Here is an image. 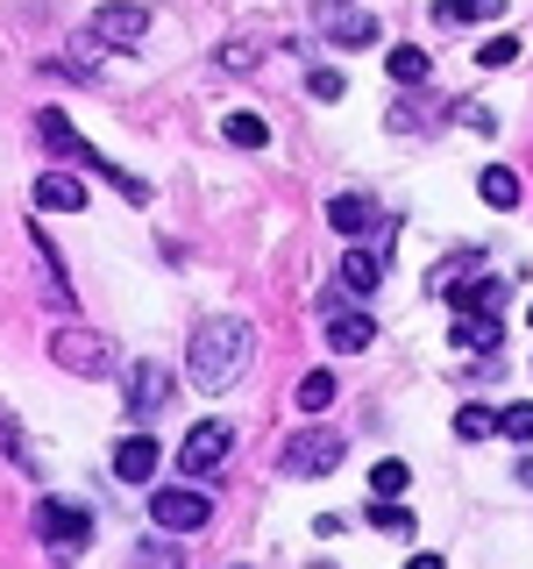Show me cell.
Masks as SVG:
<instances>
[{
  "instance_id": "5b68a950",
  "label": "cell",
  "mask_w": 533,
  "mask_h": 569,
  "mask_svg": "<svg viewBox=\"0 0 533 569\" xmlns=\"http://www.w3.org/2000/svg\"><path fill=\"white\" fill-rule=\"evenodd\" d=\"M150 520L164 533H200L213 520V498L192 491V485H164V491H150Z\"/></svg>"
},
{
  "instance_id": "603a6c76",
  "label": "cell",
  "mask_w": 533,
  "mask_h": 569,
  "mask_svg": "<svg viewBox=\"0 0 533 569\" xmlns=\"http://www.w3.org/2000/svg\"><path fill=\"white\" fill-rule=\"evenodd\" d=\"M497 435H505V441H533V399L505 406V413H497Z\"/></svg>"
},
{
  "instance_id": "7c38bea8",
  "label": "cell",
  "mask_w": 533,
  "mask_h": 569,
  "mask_svg": "<svg viewBox=\"0 0 533 569\" xmlns=\"http://www.w3.org/2000/svg\"><path fill=\"white\" fill-rule=\"evenodd\" d=\"M370 342H378V320L370 313H328V349L334 356H363Z\"/></svg>"
},
{
  "instance_id": "7a4b0ae2",
  "label": "cell",
  "mask_w": 533,
  "mask_h": 569,
  "mask_svg": "<svg viewBox=\"0 0 533 569\" xmlns=\"http://www.w3.org/2000/svg\"><path fill=\"white\" fill-rule=\"evenodd\" d=\"M50 363L71 370V378H107V370H114V349H107V335H93V328H58L50 335Z\"/></svg>"
},
{
  "instance_id": "6da1fadb",
  "label": "cell",
  "mask_w": 533,
  "mask_h": 569,
  "mask_svg": "<svg viewBox=\"0 0 533 569\" xmlns=\"http://www.w3.org/2000/svg\"><path fill=\"white\" fill-rule=\"evenodd\" d=\"M249 356H257V328H249L242 313H207L200 328H192L185 363H192V385L200 391H228V385H242Z\"/></svg>"
},
{
  "instance_id": "9c48e42d",
  "label": "cell",
  "mask_w": 533,
  "mask_h": 569,
  "mask_svg": "<svg viewBox=\"0 0 533 569\" xmlns=\"http://www.w3.org/2000/svg\"><path fill=\"white\" fill-rule=\"evenodd\" d=\"M320 29H328V43H342V50H363V43H378V14L370 8H320Z\"/></svg>"
},
{
  "instance_id": "52a82bcc",
  "label": "cell",
  "mask_w": 533,
  "mask_h": 569,
  "mask_svg": "<svg viewBox=\"0 0 533 569\" xmlns=\"http://www.w3.org/2000/svg\"><path fill=\"white\" fill-rule=\"evenodd\" d=\"M36 533H43L58 556H71V548L93 541V512H86V506H64V498H43V506H36Z\"/></svg>"
},
{
  "instance_id": "2e32d148",
  "label": "cell",
  "mask_w": 533,
  "mask_h": 569,
  "mask_svg": "<svg viewBox=\"0 0 533 569\" xmlns=\"http://www.w3.org/2000/svg\"><path fill=\"white\" fill-rule=\"evenodd\" d=\"M370 221H378V207H370L363 192H334L328 200V228H342V236H363Z\"/></svg>"
},
{
  "instance_id": "83f0119b",
  "label": "cell",
  "mask_w": 533,
  "mask_h": 569,
  "mask_svg": "<svg viewBox=\"0 0 533 569\" xmlns=\"http://www.w3.org/2000/svg\"><path fill=\"white\" fill-rule=\"evenodd\" d=\"M0 456L29 462V441H22V427H14V413H8V406H0Z\"/></svg>"
},
{
  "instance_id": "f546056e",
  "label": "cell",
  "mask_w": 533,
  "mask_h": 569,
  "mask_svg": "<svg viewBox=\"0 0 533 569\" xmlns=\"http://www.w3.org/2000/svg\"><path fill=\"white\" fill-rule=\"evenodd\" d=\"M455 121H462V129H476V136H491V129H497V114H491V107H476V100H462V107H455Z\"/></svg>"
},
{
  "instance_id": "1f68e13d",
  "label": "cell",
  "mask_w": 533,
  "mask_h": 569,
  "mask_svg": "<svg viewBox=\"0 0 533 569\" xmlns=\"http://www.w3.org/2000/svg\"><path fill=\"white\" fill-rule=\"evenodd\" d=\"M526 313H533V307H526Z\"/></svg>"
},
{
  "instance_id": "4316f807",
  "label": "cell",
  "mask_w": 533,
  "mask_h": 569,
  "mask_svg": "<svg viewBox=\"0 0 533 569\" xmlns=\"http://www.w3.org/2000/svg\"><path fill=\"white\" fill-rule=\"evenodd\" d=\"M43 142H50L58 157H71V150H79V129H71L64 114H43Z\"/></svg>"
},
{
  "instance_id": "f1b7e54d",
  "label": "cell",
  "mask_w": 533,
  "mask_h": 569,
  "mask_svg": "<svg viewBox=\"0 0 533 569\" xmlns=\"http://www.w3.org/2000/svg\"><path fill=\"white\" fill-rule=\"evenodd\" d=\"M306 86H313V100H342V93H349V79H342V71H334V64H320Z\"/></svg>"
},
{
  "instance_id": "7402d4cb",
  "label": "cell",
  "mask_w": 533,
  "mask_h": 569,
  "mask_svg": "<svg viewBox=\"0 0 533 569\" xmlns=\"http://www.w3.org/2000/svg\"><path fill=\"white\" fill-rule=\"evenodd\" d=\"M491 427H497V413H491V406H462V413H455V435H462V441H484Z\"/></svg>"
},
{
  "instance_id": "4fadbf2b",
  "label": "cell",
  "mask_w": 533,
  "mask_h": 569,
  "mask_svg": "<svg viewBox=\"0 0 533 569\" xmlns=\"http://www.w3.org/2000/svg\"><path fill=\"white\" fill-rule=\"evenodd\" d=\"M29 249H36V263H43V299L50 307H71V278H64V257L50 249L43 228H29Z\"/></svg>"
},
{
  "instance_id": "d6986e66",
  "label": "cell",
  "mask_w": 533,
  "mask_h": 569,
  "mask_svg": "<svg viewBox=\"0 0 533 569\" xmlns=\"http://www.w3.org/2000/svg\"><path fill=\"white\" fill-rule=\"evenodd\" d=\"M292 399H299V413H328V406H334V370H306Z\"/></svg>"
},
{
  "instance_id": "8992f818",
  "label": "cell",
  "mask_w": 533,
  "mask_h": 569,
  "mask_svg": "<svg viewBox=\"0 0 533 569\" xmlns=\"http://www.w3.org/2000/svg\"><path fill=\"white\" fill-rule=\"evenodd\" d=\"M228 449H235V427L200 420V427H185V441H178V462H185V477H213L228 462Z\"/></svg>"
},
{
  "instance_id": "277c9868",
  "label": "cell",
  "mask_w": 533,
  "mask_h": 569,
  "mask_svg": "<svg viewBox=\"0 0 533 569\" xmlns=\"http://www.w3.org/2000/svg\"><path fill=\"white\" fill-rule=\"evenodd\" d=\"M86 36L107 43V50H135L142 36H150V8H142V0H100L93 22H86Z\"/></svg>"
},
{
  "instance_id": "3957f363",
  "label": "cell",
  "mask_w": 533,
  "mask_h": 569,
  "mask_svg": "<svg viewBox=\"0 0 533 569\" xmlns=\"http://www.w3.org/2000/svg\"><path fill=\"white\" fill-rule=\"evenodd\" d=\"M171 391H178V378L164 363H150V356L121 370V406H129V420H157L171 406Z\"/></svg>"
},
{
  "instance_id": "cb8c5ba5",
  "label": "cell",
  "mask_w": 533,
  "mask_h": 569,
  "mask_svg": "<svg viewBox=\"0 0 533 569\" xmlns=\"http://www.w3.org/2000/svg\"><path fill=\"white\" fill-rule=\"evenodd\" d=\"M512 58H520V43H512V36H491V43H476V64H484V71H505Z\"/></svg>"
},
{
  "instance_id": "d4e9b609",
  "label": "cell",
  "mask_w": 533,
  "mask_h": 569,
  "mask_svg": "<svg viewBox=\"0 0 533 569\" xmlns=\"http://www.w3.org/2000/svg\"><path fill=\"white\" fill-rule=\"evenodd\" d=\"M370 485H378V498H399L405 485H413V470H405V462H378V470H370Z\"/></svg>"
},
{
  "instance_id": "ba28073f",
  "label": "cell",
  "mask_w": 533,
  "mask_h": 569,
  "mask_svg": "<svg viewBox=\"0 0 533 569\" xmlns=\"http://www.w3.org/2000/svg\"><path fill=\"white\" fill-rule=\"evenodd\" d=\"M334 462H342V435H328V427H313V435H299L284 449V470L292 477H328Z\"/></svg>"
},
{
  "instance_id": "8fae6325",
  "label": "cell",
  "mask_w": 533,
  "mask_h": 569,
  "mask_svg": "<svg viewBox=\"0 0 533 569\" xmlns=\"http://www.w3.org/2000/svg\"><path fill=\"white\" fill-rule=\"evenodd\" d=\"M36 207H43V213H86V178L43 171V178H36Z\"/></svg>"
},
{
  "instance_id": "4dcf8cb0",
  "label": "cell",
  "mask_w": 533,
  "mask_h": 569,
  "mask_svg": "<svg viewBox=\"0 0 533 569\" xmlns=\"http://www.w3.org/2000/svg\"><path fill=\"white\" fill-rule=\"evenodd\" d=\"M370 520H378L384 533H405L413 520H405V506H391V498H378V506H370Z\"/></svg>"
},
{
  "instance_id": "ac0fdd59",
  "label": "cell",
  "mask_w": 533,
  "mask_h": 569,
  "mask_svg": "<svg viewBox=\"0 0 533 569\" xmlns=\"http://www.w3.org/2000/svg\"><path fill=\"white\" fill-rule=\"evenodd\" d=\"M476 186H484V207H497V213L520 207V171H512V164H491L484 178H476Z\"/></svg>"
},
{
  "instance_id": "5bb4252c",
  "label": "cell",
  "mask_w": 533,
  "mask_h": 569,
  "mask_svg": "<svg viewBox=\"0 0 533 569\" xmlns=\"http://www.w3.org/2000/svg\"><path fill=\"white\" fill-rule=\"evenodd\" d=\"M455 349H497V313L491 307H462L455 313Z\"/></svg>"
},
{
  "instance_id": "9a60e30c",
  "label": "cell",
  "mask_w": 533,
  "mask_h": 569,
  "mask_svg": "<svg viewBox=\"0 0 533 569\" xmlns=\"http://www.w3.org/2000/svg\"><path fill=\"white\" fill-rule=\"evenodd\" d=\"M378 284H384V257H370V249H349V257H342V292L370 299Z\"/></svg>"
},
{
  "instance_id": "484cf974",
  "label": "cell",
  "mask_w": 533,
  "mask_h": 569,
  "mask_svg": "<svg viewBox=\"0 0 533 569\" xmlns=\"http://www.w3.org/2000/svg\"><path fill=\"white\" fill-rule=\"evenodd\" d=\"M441 292H449L455 307H497V284H484V278L476 284H441Z\"/></svg>"
},
{
  "instance_id": "e0dca14e",
  "label": "cell",
  "mask_w": 533,
  "mask_h": 569,
  "mask_svg": "<svg viewBox=\"0 0 533 569\" xmlns=\"http://www.w3.org/2000/svg\"><path fill=\"white\" fill-rule=\"evenodd\" d=\"M512 0H434V14L449 29H470V22H497V14H505Z\"/></svg>"
},
{
  "instance_id": "44dd1931",
  "label": "cell",
  "mask_w": 533,
  "mask_h": 569,
  "mask_svg": "<svg viewBox=\"0 0 533 569\" xmlns=\"http://www.w3.org/2000/svg\"><path fill=\"white\" fill-rule=\"evenodd\" d=\"M221 136H228V142H242V150H263V142H271V129H263L257 114H228V121H221Z\"/></svg>"
},
{
  "instance_id": "30bf717a",
  "label": "cell",
  "mask_w": 533,
  "mask_h": 569,
  "mask_svg": "<svg viewBox=\"0 0 533 569\" xmlns=\"http://www.w3.org/2000/svg\"><path fill=\"white\" fill-rule=\"evenodd\" d=\"M114 477L121 485H150L157 477V441L150 435H121L114 441Z\"/></svg>"
},
{
  "instance_id": "ffe728a7",
  "label": "cell",
  "mask_w": 533,
  "mask_h": 569,
  "mask_svg": "<svg viewBox=\"0 0 533 569\" xmlns=\"http://www.w3.org/2000/svg\"><path fill=\"white\" fill-rule=\"evenodd\" d=\"M426 71H434V64H426V50L420 43H399V50H391V79H399V86H426Z\"/></svg>"
}]
</instances>
